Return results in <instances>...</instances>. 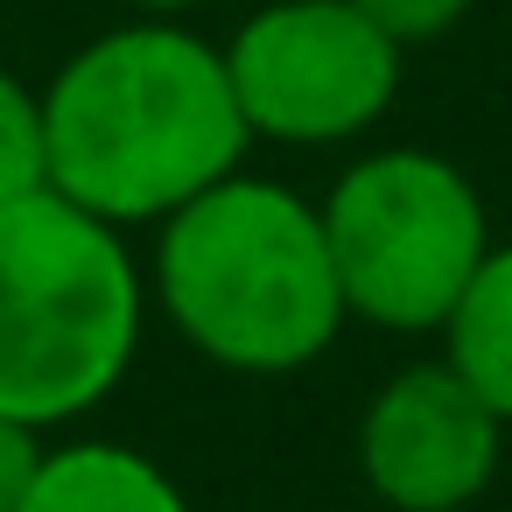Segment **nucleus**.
Here are the masks:
<instances>
[{
  "mask_svg": "<svg viewBox=\"0 0 512 512\" xmlns=\"http://www.w3.org/2000/svg\"><path fill=\"white\" fill-rule=\"evenodd\" d=\"M43 148L57 197L134 232L239 176L253 134L225 50L169 15H134L43 85Z\"/></svg>",
  "mask_w": 512,
  "mask_h": 512,
  "instance_id": "1",
  "label": "nucleus"
},
{
  "mask_svg": "<svg viewBox=\"0 0 512 512\" xmlns=\"http://www.w3.org/2000/svg\"><path fill=\"white\" fill-rule=\"evenodd\" d=\"M148 302L218 372L288 379L351 323L323 211L274 176H225L155 225Z\"/></svg>",
  "mask_w": 512,
  "mask_h": 512,
  "instance_id": "2",
  "label": "nucleus"
},
{
  "mask_svg": "<svg viewBox=\"0 0 512 512\" xmlns=\"http://www.w3.org/2000/svg\"><path fill=\"white\" fill-rule=\"evenodd\" d=\"M148 330V274L120 225L57 190L0 204V414L64 428L120 393Z\"/></svg>",
  "mask_w": 512,
  "mask_h": 512,
  "instance_id": "3",
  "label": "nucleus"
},
{
  "mask_svg": "<svg viewBox=\"0 0 512 512\" xmlns=\"http://www.w3.org/2000/svg\"><path fill=\"white\" fill-rule=\"evenodd\" d=\"M316 211L344 309L393 337L442 330L463 288L477 281L484 253L498 246L477 183L435 148L358 155Z\"/></svg>",
  "mask_w": 512,
  "mask_h": 512,
  "instance_id": "4",
  "label": "nucleus"
},
{
  "mask_svg": "<svg viewBox=\"0 0 512 512\" xmlns=\"http://www.w3.org/2000/svg\"><path fill=\"white\" fill-rule=\"evenodd\" d=\"M400 64L407 50L386 43L351 0H267L225 43L246 134L281 148L372 134L400 99Z\"/></svg>",
  "mask_w": 512,
  "mask_h": 512,
  "instance_id": "5",
  "label": "nucleus"
},
{
  "mask_svg": "<svg viewBox=\"0 0 512 512\" xmlns=\"http://www.w3.org/2000/svg\"><path fill=\"white\" fill-rule=\"evenodd\" d=\"M505 456V421L449 365L393 372L358 414V470L393 512H463L491 491Z\"/></svg>",
  "mask_w": 512,
  "mask_h": 512,
  "instance_id": "6",
  "label": "nucleus"
},
{
  "mask_svg": "<svg viewBox=\"0 0 512 512\" xmlns=\"http://www.w3.org/2000/svg\"><path fill=\"white\" fill-rule=\"evenodd\" d=\"M15 512H190L183 484L134 442H50Z\"/></svg>",
  "mask_w": 512,
  "mask_h": 512,
  "instance_id": "7",
  "label": "nucleus"
},
{
  "mask_svg": "<svg viewBox=\"0 0 512 512\" xmlns=\"http://www.w3.org/2000/svg\"><path fill=\"white\" fill-rule=\"evenodd\" d=\"M442 358L477 386V400L512 428V246H491L477 281L442 323Z\"/></svg>",
  "mask_w": 512,
  "mask_h": 512,
  "instance_id": "8",
  "label": "nucleus"
},
{
  "mask_svg": "<svg viewBox=\"0 0 512 512\" xmlns=\"http://www.w3.org/2000/svg\"><path fill=\"white\" fill-rule=\"evenodd\" d=\"M29 190H50V148H43V92L0 64V204Z\"/></svg>",
  "mask_w": 512,
  "mask_h": 512,
  "instance_id": "9",
  "label": "nucleus"
},
{
  "mask_svg": "<svg viewBox=\"0 0 512 512\" xmlns=\"http://www.w3.org/2000/svg\"><path fill=\"white\" fill-rule=\"evenodd\" d=\"M351 8L400 50H421V43H442L463 15H470V0H351Z\"/></svg>",
  "mask_w": 512,
  "mask_h": 512,
  "instance_id": "10",
  "label": "nucleus"
},
{
  "mask_svg": "<svg viewBox=\"0 0 512 512\" xmlns=\"http://www.w3.org/2000/svg\"><path fill=\"white\" fill-rule=\"evenodd\" d=\"M43 449H50V442H43V428L0 414V512H15V505H22V491H29V477H36Z\"/></svg>",
  "mask_w": 512,
  "mask_h": 512,
  "instance_id": "11",
  "label": "nucleus"
},
{
  "mask_svg": "<svg viewBox=\"0 0 512 512\" xmlns=\"http://www.w3.org/2000/svg\"><path fill=\"white\" fill-rule=\"evenodd\" d=\"M120 8H127V15H169V22H176V15L204 8V0H120Z\"/></svg>",
  "mask_w": 512,
  "mask_h": 512,
  "instance_id": "12",
  "label": "nucleus"
}]
</instances>
